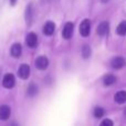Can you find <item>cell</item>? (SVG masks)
<instances>
[{
	"label": "cell",
	"mask_w": 126,
	"mask_h": 126,
	"mask_svg": "<svg viewBox=\"0 0 126 126\" xmlns=\"http://www.w3.org/2000/svg\"><path fill=\"white\" fill-rule=\"evenodd\" d=\"M104 114H105L104 109H103V107H101V106H96L95 109H94V111H93V115H94V117H96V118L103 117V116H104Z\"/></svg>",
	"instance_id": "2e32d148"
},
{
	"label": "cell",
	"mask_w": 126,
	"mask_h": 126,
	"mask_svg": "<svg viewBox=\"0 0 126 126\" xmlns=\"http://www.w3.org/2000/svg\"><path fill=\"white\" fill-rule=\"evenodd\" d=\"M114 101L117 104H124L126 102V91H118L114 95Z\"/></svg>",
	"instance_id": "4fadbf2b"
},
{
	"label": "cell",
	"mask_w": 126,
	"mask_h": 126,
	"mask_svg": "<svg viewBox=\"0 0 126 126\" xmlns=\"http://www.w3.org/2000/svg\"><path fill=\"white\" fill-rule=\"evenodd\" d=\"M35 66H37L38 70H46L47 67H48L49 65V60L47 57H44V55H40V57H38L37 59H35V62H34Z\"/></svg>",
	"instance_id": "5b68a950"
},
{
	"label": "cell",
	"mask_w": 126,
	"mask_h": 126,
	"mask_svg": "<svg viewBox=\"0 0 126 126\" xmlns=\"http://www.w3.org/2000/svg\"><path fill=\"white\" fill-rule=\"evenodd\" d=\"M117 33L120 35L126 34V21H122L117 27Z\"/></svg>",
	"instance_id": "e0dca14e"
},
{
	"label": "cell",
	"mask_w": 126,
	"mask_h": 126,
	"mask_svg": "<svg viewBox=\"0 0 126 126\" xmlns=\"http://www.w3.org/2000/svg\"><path fill=\"white\" fill-rule=\"evenodd\" d=\"M109 31H110V23L106 21L101 22V23L98 24L97 29H96V33H97L98 35H101V37L106 35L107 33H109Z\"/></svg>",
	"instance_id": "52a82bcc"
},
{
	"label": "cell",
	"mask_w": 126,
	"mask_h": 126,
	"mask_svg": "<svg viewBox=\"0 0 126 126\" xmlns=\"http://www.w3.org/2000/svg\"><path fill=\"white\" fill-rule=\"evenodd\" d=\"M82 55L84 59H87V58H90V55H91V48H90L87 44H85V46H83L82 48Z\"/></svg>",
	"instance_id": "ac0fdd59"
},
{
	"label": "cell",
	"mask_w": 126,
	"mask_h": 126,
	"mask_svg": "<svg viewBox=\"0 0 126 126\" xmlns=\"http://www.w3.org/2000/svg\"><path fill=\"white\" fill-rule=\"evenodd\" d=\"M101 1H102V2H103V3H106V2H107V1H109V0H101Z\"/></svg>",
	"instance_id": "7402d4cb"
},
{
	"label": "cell",
	"mask_w": 126,
	"mask_h": 126,
	"mask_svg": "<svg viewBox=\"0 0 126 126\" xmlns=\"http://www.w3.org/2000/svg\"><path fill=\"white\" fill-rule=\"evenodd\" d=\"M16 3H17V0H10V4H11V6H15Z\"/></svg>",
	"instance_id": "ffe728a7"
},
{
	"label": "cell",
	"mask_w": 126,
	"mask_h": 126,
	"mask_svg": "<svg viewBox=\"0 0 126 126\" xmlns=\"http://www.w3.org/2000/svg\"><path fill=\"white\" fill-rule=\"evenodd\" d=\"M115 82H116V78L113 74H107V75H105L104 78H103V83H104V85H106V86H110V85L114 84Z\"/></svg>",
	"instance_id": "5bb4252c"
},
{
	"label": "cell",
	"mask_w": 126,
	"mask_h": 126,
	"mask_svg": "<svg viewBox=\"0 0 126 126\" xmlns=\"http://www.w3.org/2000/svg\"><path fill=\"white\" fill-rule=\"evenodd\" d=\"M111 65H112V67H113V69H115V70L122 69V67L125 65V59H124V58H122V57L114 58V59L112 60V62H111Z\"/></svg>",
	"instance_id": "9c48e42d"
},
{
	"label": "cell",
	"mask_w": 126,
	"mask_h": 126,
	"mask_svg": "<svg viewBox=\"0 0 126 126\" xmlns=\"http://www.w3.org/2000/svg\"><path fill=\"white\" fill-rule=\"evenodd\" d=\"M90 31H91V21L89 19H84L80 24V33L82 37L86 38L90 35Z\"/></svg>",
	"instance_id": "7a4b0ae2"
},
{
	"label": "cell",
	"mask_w": 126,
	"mask_h": 126,
	"mask_svg": "<svg viewBox=\"0 0 126 126\" xmlns=\"http://www.w3.org/2000/svg\"><path fill=\"white\" fill-rule=\"evenodd\" d=\"M124 115H125V117H126V109H125V111H124Z\"/></svg>",
	"instance_id": "603a6c76"
},
{
	"label": "cell",
	"mask_w": 126,
	"mask_h": 126,
	"mask_svg": "<svg viewBox=\"0 0 126 126\" xmlns=\"http://www.w3.org/2000/svg\"><path fill=\"white\" fill-rule=\"evenodd\" d=\"M27 94H28L29 96H31V97L38 94V86L34 84V83H31V84L28 86V90H27Z\"/></svg>",
	"instance_id": "9a60e30c"
},
{
	"label": "cell",
	"mask_w": 126,
	"mask_h": 126,
	"mask_svg": "<svg viewBox=\"0 0 126 126\" xmlns=\"http://www.w3.org/2000/svg\"><path fill=\"white\" fill-rule=\"evenodd\" d=\"M10 126H19V125H18L16 122H12V123H11V124H10Z\"/></svg>",
	"instance_id": "44dd1931"
},
{
	"label": "cell",
	"mask_w": 126,
	"mask_h": 126,
	"mask_svg": "<svg viewBox=\"0 0 126 126\" xmlns=\"http://www.w3.org/2000/svg\"><path fill=\"white\" fill-rule=\"evenodd\" d=\"M15 84H16L15 75L11 73H7L3 76V79H2V85H3V87H6V89H12L15 86Z\"/></svg>",
	"instance_id": "3957f363"
},
{
	"label": "cell",
	"mask_w": 126,
	"mask_h": 126,
	"mask_svg": "<svg viewBox=\"0 0 126 126\" xmlns=\"http://www.w3.org/2000/svg\"><path fill=\"white\" fill-rule=\"evenodd\" d=\"M26 43L30 48H35L38 46V37L35 33L30 32L26 38Z\"/></svg>",
	"instance_id": "ba28073f"
},
{
	"label": "cell",
	"mask_w": 126,
	"mask_h": 126,
	"mask_svg": "<svg viewBox=\"0 0 126 126\" xmlns=\"http://www.w3.org/2000/svg\"><path fill=\"white\" fill-rule=\"evenodd\" d=\"M18 75L22 80H27L30 75V66L28 64H21L18 70Z\"/></svg>",
	"instance_id": "8992f818"
},
{
	"label": "cell",
	"mask_w": 126,
	"mask_h": 126,
	"mask_svg": "<svg viewBox=\"0 0 126 126\" xmlns=\"http://www.w3.org/2000/svg\"><path fill=\"white\" fill-rule=\"evenodd\" d=\"M100 126H114V124H113V121H112V120L106 118V120H104V121H102V122H101Z\"/></svg>",
	"instance_id": "d6986e66"
},
{
	"label": "cell",
	"mask_w": 126,
	"mask_h": 126,
	"mask_svg": "<svg viewBox=\"0 0 126 126\" xmlns=\"http://www.w3.org/2000/svg\"><path fill=\"white\" fill-rule=\"evenodd\" d=\"M21 52H22V47L20 43H15L12 44L10 49V53L13 58H19L21 55Z\"/></svg>",
	"instance_id": "7c38bea8"
},
{
	"label": "cell",
	"mask_w": 126,
	"mask_h": 126,
	"mask_svg": "<svg viewBox=\"0 0 126 126\" xmlns=\"http://www.w3.org/2000/svg\"><path fill=\"white\" fill-rule=\"evenodd\" d=\"M54 29H55V24L54 22L52 21H48L44 23L43 27V33L46 35H52L53 32H54Z\"/></svg>",
	"instance_id": "8fae6325"
},
{
	"label": "cell",
	"mask_w": 126,
	"mask_h": 126,
	"mask_svg": "<svg viewBox=\"0 0 126 126\" xmlns=\"http://www.w3.org/2000/svg\"><path fill=\"white\" fill-rule=\"evenodd\" d=\"M73 29H74V24L73 22H66L63 27V30H62V37L64 39L69 40L71 39L72 34H73Z\"/></svg>",
	"instance_id": "277c9868"
},
{
	"label": "cell",
	"mask_w": 126,
	"mask_h": 126,
	"mask_svg": "<svg viewBox=\"0 0 126 126\" xmlns=\"http://www.w3.org/2000/svg\"><path fill=\"white\" fill-rule=\"evenodd\" d=\"M11 115V109L8 105H2L0 107V120L7 121Z\"/></svg>",
	"instance_id": "30bf717a"
},
{
	"label": "cell",
	"mask_w": 126,
	"mask_h": 126,
	"mask_svg": "<svg viewBox=\"0 0 126 126\" xmlns=\"http://www.w3.org/2000/svg\"><path fill=\"white\" fill-rule=\"evenodd\" d=\"M26 22L27 26H32L33 19H34V8H33V3H29L26 8Z\"/></svg>",
	"instance_id": "6da1fadb"
}]
</instances>
